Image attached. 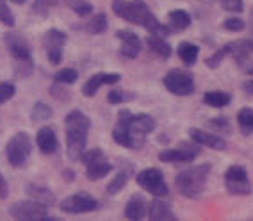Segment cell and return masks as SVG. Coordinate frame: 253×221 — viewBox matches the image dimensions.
Listing matches in <instances>:
<instances>
[{
  "label": "cell",
  "mask_w": 253,
  "mask_h": 221,
  "mask_svg": "<svg viewBox=\"0 0 253 221\" xmlns=\"http://www.w3.org/2000/svg\"><path fill=\"white\" fill-rule=\"evenodd\" d=\"M155 127H157V122L154 116L146 113L132 114L128 109H122L114 123L113 139L123 148L137 150L145 144L146 135L152 134Z\"/></svg>",
  "instance_id": "cell-1"
},
{
  "label": "cell",
  "mask_w": 253,
  "mask_h": 221,
  "mask_svg": "<svg viewBox=\"0 0 253 221\" xmlns=\"http://www.w3.org/2000/svg\"><path fill=\"white\" fill-rule=\"evenodd\" d=\"M113 11L118 18L125 20L132 25H139L146 29L150 34L168 38L171 34L169 25H164L161 20L152 13L145 0H113Z\"/></svg>",
  "instance_id": "cell-2"
},
{
  "label": "cell",
  "mask_w": 253,
  "mask_h": 221,
  "mask_svg": "<svg viewBox=\"0 0 253 221\" xmlns=\"http://www.w3.org/2000/svg\"><path fill=\"white\" fill-rule=\"evenodd\" d=\"M91 131V120L86 114L75 109L64 118V132H66V154L70 161H81L86 152L87 135Z\"/></svg>",
  "instance_id": "cell-3"
},
{
  "label": "cell",
  "mask_w": 253,
  "mask_h": 221,
  "mask_svg": "<svg viewBox=\"0 0 253 221\" xmlns=\"http://www.w3.org/2000/svg\"><path fill=\"white\" fill-rule=\"evenodd\" d=\"M211 173H212V164L211 163L196 164V166L178 172L175 175V185L178 194H182L184 198L198 200L204 194Z\"/></svg>",
  "instance_id": "cell-4"
},
{
  "label": "cell",
  "mask_w": 253,
  "mask_h": 221,
  "mask_svg": "<svg viewBox=\"0 0 253 221\" xmlns=\"http://www.w3.org/2000/svg\"><path fill=\"white\" fill-rule=\"evenodd\" d=\"M32 152V139L27 132H16V134L5 144V157L13 168H23L27 164L29 155Z\"/></svg>",
  "instance_id": "cell-5"
},
{
  "label": "cell",
  "mask_w": 253,
  "mask_h": 221,
  "mask_svg": "<svg viewBox=\"0 0 253 221\" xmlns=\"http://www.w3.org/2000/svg\"><path fill=\"white\" fill-rule=\"evenodd\" d=\"M9 214L20 221H55L57 218L50 216L48 207L36 200H20L9 207Z\"/></svg>",
  "instance_id": "cell-6"
},
{
  "label": "cell",
  "mask_w": 253,
  "mask_h": 221,
  "mask_svg": "<svg viewBox=\"0 0 253 221\" xmlns=\"http://www.w3.org/2000/svg\"><path fill=\"white\" fill-rule=\"evenodd\" d=\"M163 84L171 95L175 96H191L196 91L195 77L189 70H178L173 68L164 75Z\"/></svg>",
  "instance_id": "cell-7"
},
{
  "label": "cell",
  "mask_w": 253,
  "mask_h": 221,
  "mask_svg": "<svg viewBox=\"0 0 253 221\" xmlns=\"http://www.w3.org/2000/svg\"><path fill=\"white\" fill-rule=\"evenodd\" d=\"M223 182H225L226 193L232 194V196H250L253 193V185L248 177V172L241 164H232L225 172Z\"/></svg>",
  "instance_id": "cell-8"
},
{
  "label": "cell",
  "mask_w": 253,
  "mask_h": 221,
  "mask_svg": "<svg viewBox=\"0 0 253 221\" xmlns=\"http://www.w3.org/2000/svg\"><path fill=\"white\" fill-rule=\"evenodd\" d=\"M202 144H198L196 141H182L176 148H166L163 152H159V161L168 164H187L193 163L200 154H202Z\"/></svg>",
  "instance_id": "cell-9"
},
{
  "label": "cell",
  "mask_w": 253,
  "mask_h": 221,
  "mask_svg": "<svg viewBox=\"0 0 253 221\" xmlns=\"http://www.w3.org/2000/svg\"><path fill=\"white\" fill-rule=\"evenodd\" d=\"M136 182L141 189L150 193L152 196H168L169 187L166 184L164 173L159 168H145L136 175Z\"/></svg>",
  "instance_id": "cell-10"
},
{
  "label": "cell",
  "mask_w": 253,
  "mask_h": 221,
  "mask_svg": "<svg viewBox=\"0 0 253 221\" xmlns=\"http://www.w3.org/2000/svg\"><path fill=\"white\" fill-rule=\"evenodd\" d=\"M59 209L63 212H68V214H86V212H95L96 209H100V203L98 200L89 193H75V194H70L63 202L59 203Z\"/></svg>",
  "instance_id": "cell-11"
},
{
  "label": "cell",
  "mask_w": 253,
  "mask_h": 221,
  "mask_svg": "<svg viewBox=\"0 0 253 221\" xmlns=\"http://www.w3.org/2000/svg\"><path fill=\"white\" fill-rule=\"evenodd\" d=\"M66 40H68V36L63 31H59V29H50V31L45 32L43 46L46 50V59H48L50 64H54V66L61 64V61H63V48Z\"/></svg>",
  "instance_id": "cell-12"
},
{
  "label": "cell",
  "mask_w": 253,
  "mask_h": 221,
  "mask_svg": "<svg viewBox=\"0 0 253 221\" xmlns=\"http://www.w3.org/2000/svg\"><path fill=\"white\" fill-rule=\"evenodd\" d=\"M116 38L120 40V55L125 59H136L139 57L141 50H143V40L137 36L134 31L123 29V31H116Z\"/></svg>",
  "instance_id": "cell-13"
},
{
  "label": "cell",
  "mask_w": 253,
  "mask_h": 221,
  "mask_svg": "<svg viewBox=\"0 0 253 221\" xmlns=\"http://www.w3.org/2000/svg\"><path fill=\"white\" fill-rule=\"evenodd\" d=\"M187 134H189V139L196 141L205 148L216 150V152H225L228 148V143L225 141V137L221 134H217V132L204 131V129H189Z\"/></svg>",
  "instance_id": "cell-14"
},
{
  "label": "cell",
  "mask_w": 253,
  "mask_h": 221,
  "mask_svg": "<svg viewBox=\"0 0 253 221\" xmlns=\"http://www.w3.org/2000/svg\"><path fill=\"white\" fill-rule=\"evenodd\" d=\"M5 46H7V52L13 55L16 61H27L31 57V45L29 41L18 34V32H5L4 34Z\"/></svg>",
  "instance_id": "cell-15"
},
{
  "label": "cell",
  "mask_w": 253,
  "mask_h": 221,
  "mask_svg": "<svg viewBox=\"0 0 253 221\" xmlns=\"http://www.w3.org/2000/svg\"><path fill=\"white\" fill-rule=\"evenodd\" d=\"M168 196H155L150 202L148 207V218L150 221H176L178 216L173 212L171 202L166 200Z\"/></svg>",
  "instance_id": "cell-16"
},
{
  "label": "cell",
  "mask_w": 253,
  "mask_h": 221,
  "mask_svg": "<svg viewBox=\"0 0 253 221\" xmlns=\"http://www.w3.org/2000/svg\"><path fill=\"white\" fill-rule=\"evenodd\" d=\"M120 81H122V75H120V73H95V75L87 79L86 84L82 86V93H84V96L93 98L100 91V88L114 86V84H118Z\"/></svg>",
  "instance_id": "cell-17"
},
{
  "label": "cell",
  "mask_w": 253,
  "mask_h": 221,
  "mask_svg": "<svg viewBox=\"0 0 253 221\" xmlns=\"http://www.w3.org/2000/svg\"><path fill=\"white\" fill-rule=\"evenodd\" d=\"M148 207H150V203L143 194L141 193L132 194L130 200L126 202L123 214H125L126 220L141 221V220H145V218H148Z\"/></svg>",
  "instance_id": "cell-18"
},
{
  "label": "cell",
  "mask_w": 253,
  "mask_h": 221,
  "mask_svg": "<svg viewBox=\"0 0 253 221\" xmlns=\"http://www.w3.org/2000/svg\"><path fill=\"white\" fill-rule=\"evenodd\" d=\"M132 173H134V166H132L130 163H126V161H120V170H118V173L113 177V180L105 185V193H107L109 196H114V194L122 193V191L125 189V185L128 184V178L132 177Z\"/></svg>",
  "instance_id": "cell-19"
},
{
  "label": "cell",
  "mask_w": 253,
  "mask_h": 221,
  "mask_svg": "<svg viewBox=\"0 0 253 221\" xmlns=\"http://www.w3.org/2000/svg\"><path fill=\"white\" fill-rule=\"evenodd\" d=\"M36 144L41 154H45V155L55 154L59 148V139L54 129H52V127H41L36 134Z\"/></svg>",
  "instance_id": "cell-20"
},
{
  "label": "cell",
  "mask_w": 253,
  "mask_h": 221,
  "mask_svg": "<svg viewBox=\"0 0 253 221\" xmlns=\"http://www.w3.org/2000/svg\"><path fill=\"white\" fill-rule=\"evenodd\" d=\"M228 46H230V57H234V61L241 68L246 66V63H248L250 57L253 55V40L228 41Z\"/></svg>",
  "instance_id": "cell-21"
},
{
  "label": "cell",
  "mask_w": 253,
  "mask_h": 221,
  "mask_svg": "<svg viewBox=\"0 0 253 221\" xmlns=\"http://www.w3.org/2000/svg\"><path fill=\"white\" fill-rule=\"evenodd\" d=\"M146 43V48H148L150 54H154L155 57L163 59V61H168V59L171 57L173 54V48L171 45L166 41V38L164 36H159V34H150L146 36L145 40Z\"/></svg>",
  "instance_id": "cell-22"
},
{
  "label": "cell",
  "mask_w": 253,
  "mask_h": 221,
  "mask_svg": "<svg viewBox=\"0 0 253 221\" xmlns=\"http://www.w3.org/2000/svg\"><path fill=\"white\" fill-rule=\"evenodd\" d=\"M109 27V20L105 13H96L93 14L86 23H81V25H73L75 31H84L87 34H104Z\"/></svg>",
  "instance_id": "cell-23"
},
{
  "label": "cell",
  "mask_w": 253,
  "mask_h": 221,
  "mask_svg": "<svg viewBox=\"0 0 253 221\" xmlns=\"http://www.w3.org/2000/svg\"><path fill=\"white\" fill-rule=\"evenodd\" d=\"M25 193H27L29 198L36 200V202L43 203L46 207H52L55 205V194L46 187V185H41V184H29L25 187Z\"/></svg>",
  "instance_id": "cell-24"
},
{
  "label": "cell",
  "mask_w": 253,
  "mask_h": 221,
  "mask_svg": "<svg viewBox=\"0 0 253 221\" xmlns=\"http://www.w3.org/2000/svg\"><path fill=\"white\" fill-rule=\"evenodd\" d=\"M176 54H178V59L184 63V66L191 68L198 63L200 46L193 41H182L180 45L176 46Z\"/></svg>",
  "instance_id": "cell-25"
},
{
  "label": "cell",
  "mask_w": 253,
  "mask_h": 221,
  "mask_svg": "<svg viewBox=\"0 0 253 221\" xmlns=\"http://www.w3.org/2000/svg\"><path fill=\"white\" fill-rule=\"evenodd\" d=\"M191 14L185 9H173L168 13V25L171 29V32H184L191 27Z\"/></svg>",
  "instance_id": "cell-26"
},
{
  "label": "cell",
  "mask_w": 253,
  "mask_h": 221,
  "mask_svg": "<svg viewBox=\"0 0 253 221\" xmlns=\"http://www.w3.org/2000/svg\"><path fill=\"white\" fill-rule=\"evenodd\" d=\"M113 170H114L113 164L107 163V159L105 157H102V159H98V161H95V163L87 164L86 177L89 178V180H102V178H105Z\"/></svg>",
  "instance_id": "cell-27"
},
{
  "label": "cell",
  "mask_w": 253,
  "mask_h": 221,
  "mask_svg": "<svg viewBox=\"0 0 253 221\" xmlns=\"http://www.w3.org/2000/svg\"><path fill=\"white\" fill-rule=\"evenodd\" d=\"M204 104L209 105L212 109H223L226 105L232 104V95L221 89H214V91H207L204 95Z\"/></svg>",
  "instance_id": "cell-28"
},
{
  "label": "cell",
  "mask_w": 253,
  "mask_h": 221,
  "mask_svg": "<svg viewBox=\"0 0 253 221\" xmlns=\"http://www.w3.org/2000/svg\"><path fill=\"white\" fill-rule=\"evenodd\" d=\"M237 127L243 135H252L253 134V109L252 107H243L237 113Z\"/></svg>",
  "instance_id": "cell-29"
},
{
  "label": "cell",
  "mask_w": 253,
  "mask_h": 221,
  "mask_svg": "<svg viewBox=\"0 0 253 221\" xmlns=\"http://www.w3.org/2000/svg\"><path fill=\"white\" fill-rule=\"evenodd\" d=\"M54 116V111L50 107L48 104L45 102H36V104L32 105V111H31V122L32 123H43V122H48L50 118Z\"/></svg>",
  "instance_id": "cell-30"
},
{
  "label": "cell",
  "mask_w": 253,
  "mask_h": 221,
  "mask_svg": "<svg viewBox=\"0 0 253 221\" xmlns=\"http://www.w3.org/2000/svg\"><path fill=\"white\" fill-rule=\"evenodd\" d=\"M228 55H230V46H228V43H226V45H223L221 48H217L212 55H209V57L205 59V66L211 68V70H216V68L221 66V63L228 57Z\"/></svg>",
  "instance_id": "cell-31"
},
{
  "label": "cell",
  "mask_w": 253,
  "mask_h": 221,
  "mask_svg": "<svg viewBox=\"0 0 253 221\" xmlns=\"http://www.w3.org/2000/svg\"><path fill=\"white\" fill-rule=\"evenodd\" d=\"M134 98H136V93L126 91V89H113V91H109V95H107V102L111 105H122V104H126V102H132Z\"/></svg>",
  "instance_id": "cell-32"
},
{
  "label": "cell",
  "mask_w": 253,
  "mask_h": 221,
  "mask_svg": "<svg viewBox=\"0 0 253 221\" xmlns=\"http://www.w3.org/2000/svg\"><path fill=\"white\" fill-rule=\"evenodd\" d=\"M63 2L68 5L73 13L79 14L81 18H84V16L93 13V4L87 2V0H63Z\"/></svg>",
  "instance_id": "cell-33"
},
{
  "label": "cell",
  "mask_w": 253,
  "mask_h": 221,
  "mask_svg": "<svg viewBox=\"0 0 253 221\" xmlns=\"http://www.w3.org/2000/svg\"><path fill=\"white\" fill-rule=\"evenodd\" d=\"M207 127L211 129L212 132H217V134H230L232 132V125H230V120L226 116H216V118H211L207 122Z\"/></svg>",
  "instance_id": "cell-34"
},
{
  "label": "cell",
  "mask_w": 253,
  "mask_h": 221,
  "mask_svg": "<svg viewBox=\"0 0 253 221\" xmlns=\"http://www.w3.org/2000/svg\"><path fill=\"white\" fill-rule=\"evenodd\" d=\"M221 27L225 29L226 32L239 34V32H243L244 29H246V22H244L241 16H237V14H232V16H228V18L223 20Z\"/></svg>",
  "instance_id": "cell-35"
},
{
  "label": "cell",
  "mask_w": 253,
  "mask_h": 221,
  "mask_svg": "<svg viewBox=\"0 0 253 221\" xmlns=\"http://www.w3.org/2000/svg\"><path fill=\"white\" fill-rule=\"evenodd\" d=\"M77 79H79V72L75 70V68H63V70H59V72L54 75L55 82H61V84H66V86L73 84Z\"/></svg>",
  "instance_id": "cell-36"
},
{
  "label": "cell",
  "mask_w": 253,
  "mask_h": 221,
  "mask_svg": "<svg viewBox=\"0 0 253 221\" xmlns=\"http://www.w3.org/2000/svg\"><path fill=\"white\" fill-rule=\"evenodd\" d=\"M59 4V0H34L31 5V13L32 14H41V16H45L52 7Z\"/></svg>",
  "instance_id": "cell-37"
},
{
  "label": "cell",
  "mask_w": 253,
  "mask_h": 221,
  "mask_svg": "<svg viewBox=\"0 0 253 221\" xmlns=\"http://www.w3.org/2000/svg\"><path fill=\"white\" fill-rule=\"evenodd\" d=\"M217 4L221 5V9L226 13H244V0H217Z\"/></svg>",
  "instance_id": "cell-38"
},
{
  "label": "cell",
  "mask_w": 253,
  "mask_h": 221,
  "mask_svg": "<svg viewBox=\"0 0 253 221\" xmlns=\"http://www.w3.org/2000/svg\"><path fill=\"white\" fill-rule=\"evenodd\" d=\"M0 23H4L5 27H14V23H16L5 0H0Z\"/></svg>",
  "instance_id": "cell-39"
},
{
  "label": "cell",
  "mask_w": 253,
  "mask_h": 221,
  "mask_svg": "<svg viewBox=\"0 0 253 221\" xmlns=\"http://www.w3.org/2000/svg\"><path fill=\"white\" fill-rule=\"evenodd\" d=\"M16 77H29V75H32V72H34V63H32V59H27V61H16Z\"/></svg>",
  "instance_id": "cell-40"
},
{
  "label": "cell",
  "mask_w": 253,
  "mask_h": 221,
  "mask_svg": "<svg viewBox=\"0 0 253 221\" xmlns=\"http://www.w3.org/2000/svg\"><path fill=\"white\" fill-rule=\"evenodd\" d=\"M105 157L104 155V150L102 148H93V150H86L84 152V155H82L81 163L84 164V166H87V164L95 163V161H98V159Z\"/></svg>",
  "instance_id": "cell-41"
},
{
  "label": "cell",
  "mask_w": 253,
  "mask_h": 221,
  "mask_svg": "<svg viewBox=\"0 0 253 221\" xmlns=\"http://www.w3.org/2000/svg\"><path fill=\"white\" fill-rule=\"evenodd\" d=\"M16 93V88L11 82H0V104H4L7 100H11Z\"/></svg>",
  "instance_id": "cell-42"
},
{
  "label": "cell",
  "mask_w": 253,
  "mask_h": 221,
  "mask_svg": "<svg viewBox=\"0 0 253 221\" xmlns=\"http://www.w3.org/2000/svg\"><path fill=\"white\" fill-rule=\"evenodd\" d=\"M64 86L66 84H61V82H55L54 86L50 88V95H54L57 100H70V91L68 89H64Z\"/></svg>",
  "instance_id": "cell-43"
},
{
  "label": "cell",
  "mask_w": 253,
  "mask_h": 221,
  "mask_svg": "<svg viewBox=\"0 0 253 221\" xmlns=\"http://www.w3.org/2000/svg\"><path fill=\"white\" fill-rule=\"evenodd\" d=\"M7 194H9V185H7V180L0 173V200H5Z\"/></svg>",
  "instance_id": "cell-44"
},
{
  "label": "cell",
  "mask_w": 253,
  "mask_h": 221,
  "mask_svg": "<svg viewBox=\"0 0 253 221\" xmlns=\"http://www.w3.org/2000/svg\"><path fill=\"white\" fill-rule=\"evenodd\" d=\"M241 89H243L244 95L253 96V77H250L248 81H244L243 84H241Z\"/></svg>",
  "instance_id": "cell-45"
},
{
  "label": "cell",
  "mask_w": 253,
  "mask_h": 221,
  "mask_svg": "<svg viewBox=\"0 0 253 221\" xmlns=\"http://www.w3.org/2000/svg\"><path fill=\"white\" fill-rule=\"evenodd\" d=\"M63 178H64V180L72 182L73 178H75V173H73L72 170H70V168H66V170H64V172H63Z\"/></svg>",
  "instance_id": "cell-46"
},
{
  "label": "cell",
  "mask_w": 253,
  "mask_h": 221,
  "mask_svg": "<svg viewBox=\"0 0 253 221\" xmlns=\"http://www.w3.org/2000/svg\"><path fill=\"white\" fill-rule=\"evenodd\" d=\"M243 72H244V73H248L250 77H253V66H244V68H243Z\"/></svg>",
  "instance_id": "cell-47"
},
{
  "label": "cell",
  "mask_w": 253,
  "mask_h": 221,
  "mask_svg": "<svg viewBox=\"0 0 253 221\" xmlns=\"http://www.w3.org/2000/svg\"><path fill=\"white\" fill-rule=\"evenodd\" d=\"M9 2H13V4H16V5H23L27 0H9Z\"/></svg>",
  "instance_id": "cell-48"
}]
</instances>
